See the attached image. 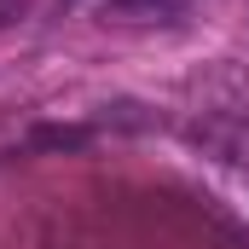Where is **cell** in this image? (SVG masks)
Listing matches in <instances>:
<instances>
[{
  "mask_svg": "<svg viewBox=\"0 0 249 249\" xmlns=\"http://www.w3.org/2000/svg\"><path fill=\"white\" fill-rule=\"evenodd\" d=\"M186 6L191 0H105V18L110 23H168Z\"/></svg>",
  "mask_w": 249,
  "mask_h": 249,
  "instance_id": "6da1fadb",
  "label": "cell"
},
{
  "mask_svg": "<svg viewBox=\"0 0 249 249\" xmlns=\"http://www.w3.org/2000/svg\"><path fill=\"white\" fill-rule=\"evenodd\" d=\"M23 0H0V23H12V12H18Z\"/></svg>",
  "mask_w": 249,
  "mask_h": 249,
  "instance_id": "7a4b0ae2",
  "label": "cell"
}]
</instances>
